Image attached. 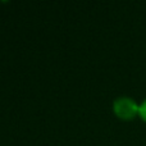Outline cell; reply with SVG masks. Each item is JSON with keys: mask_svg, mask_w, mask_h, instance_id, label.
Listing matches in <instances>:
<instances>
[{"mask_svg": "<svg viewBox=\"0 0 146 146\" xmlns=\"http://www.w3.org/2000/svg\"><path fill=\"white\" fill-rule=\"evenodd\" d=\"M139 114L141 115V118L144 121H146V100L139 106Z\"/></svg>", "mask_w": 146, "mask_h": 146, "instance_id": "cell-2", "label": "cell"}, {"mask_svg": "<svg viewBox=\"0 0 146 146\" xmlns=\"http://www.w3.org/2000/svg\"><path fill=\"white\" fill-rule=\"evenodd\" d=\"M113 109H114V113L119 118H123V119H129L139 113L137 104L132 99L126 98V96L117 99L113 104Z\"/></svg>", "mask_w": 146, "mask_h": 146, "instance_id": "cell-1", "label": "cell"}]
</instances>
